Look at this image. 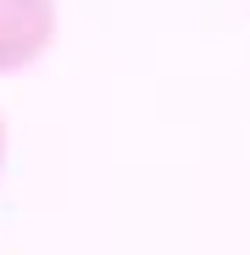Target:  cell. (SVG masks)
Returning a JSON list of instances; mask_svg holds the SVG:
<instances>
[{
	"mask_svg": "<svg viewBox=\"0 0 250 255\" xmlns=\"http://www.w3.org/2000/svg\"><path fill=\"white\" fill-rule=\"evenodd\" d=\"M56 39V0H0V72H22Z\"/></svg>",
	"mask_w": 250,
	"mask_h": 255,
	"instance_id": "6da1fadb",
	"label": "cell"
},
{
	"mask_svg": "<svg viewBox=\"0 0 250 255\" xmlns=\"http://www.w3.org/2000/svg\"><path fill=\"white\" fill-rule=\"evenodd\" d=\"M0 172H6V117H0Z\"/></svg>",
	"mask_w": 250,
	"mask_h": 255,
	"instance_id": "7a4b0ae2",
	"label": "cell"
}]
</instances>
